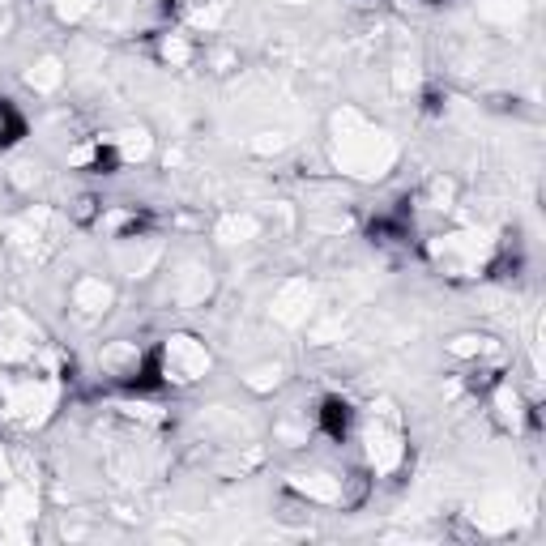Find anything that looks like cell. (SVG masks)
I'll use <instances>...</instances> for the list:
<instances>
[{
	"label": "cell",
	"mask_w": 546,
	"mask_h": 546,
	"mask_svg": "<svg viewBox=\"0 0 546 546\" xmlns=\"http://www.w3.org/2000/svg\"><path fill=\"white\" fill-rule=\"evenodd\" d=\"M333 163L346 175H359V180H380L397 163V146L363 111L342 107L333 116Z\"/></svg>",
	"instance_id": "obj_1"
},
{
	"label": "cell",
	"mask_w": 546,
	"mask_h": 546,
	"mask_svg": "<svg viewBox=\"0 0 546 546\" xmlns=\"http://www.w3.org/2000/svg\"><path fill=\"white\" fill-rule=\"evenodd\" d=\"M363 444H367V461L372 470L389 474L406 461V431H401V419L393 406H372L363 419Z\"/></svg>",
	"instance_id": "obj_2"
},
{
	"label": "cell",
	"mask_w": 546,
	"mask_h": 546,
	"mask_svg": "<svg viewBox=\"0 0 546 546\" xmlns=\"http://www.w3.org/2000/svg\"><path fill=\"white\" fill-rule=\"evenodd\" d=\"M210 372V350L188 333H175L163 342V376L167 384H197Z\"/></svg>",
	"instance_id": "obj_3"
},
{
	"label": "cell",
	"mask_w": 546,
	"mask_h": 546,
	"mask_svg": "<svg viewBox=\"0 0 546 546\" xmlns=\"http://www.w3.org/2000/svg\"><path fill=\"white\" fill-rule=\"evenodd\" d=\"M436 261L453 273V278H465V273H478V265L487 261V244L483 235H440L436 239Z\"/></svg>",
	"instance_id": "obj_4"
},
{
	"label": "cell",
	"mask_w": 546,
	"mask_h": 546,
	"mask_svg": "<svg viewBox=\"0 0 546 546\" xmlns=\"http://www.w3.org/2000/svg\"><path fill=\"white\" fill-rule=\"evenodd\" d=\"M312 303H316V286L308 278H295L273 299V316H278L282 325H303V320L312 316Z\"/></svg>",
	"instance_id": "obj_5"
},
{
	"label": "cell",
	"mask_w": 546,
	"mask_h": 546,
	"mask_svg": "<svg viewBox=\"0 0 546 546\" xmlns=\"http://www.w3.org/2000/svg\"><path fill=\"white\" fill-rule=\"evenodd\" d=\"M69 299H73V308L82 312V316H103L111 308V299H116V291H111L107 278H94V273H86V278L73 282Z\"/></svg>",
	"instance_id": "obj_6"
},
{
	"label": "cell",
	"mask_w": 546,
	"mask_h": 546,
	"mask_svg": "<svg viewBox=\"0 0 546 546\" xmlns=\"http://www.w3.org/2000/svg\"><path fill=\"white\" fill-rule=\"evenodd\" d=\"M205 295H210V273H205L201 265H184L180 273H175V286H171V299L175 303L192 308V303H201Z\"/></svg>",
	"instance_id": "obj_7"
},
{
	"label": "cell",
	"mask_w": 546,
	"mask_h": 546,
	"mask_svg": "<svg viewBox=\"0 0 546 546\" xmlns=\"http://www.w3.org/2000/svg\"><path fill=\"white\" fill-rule=\"evenodd\" d=\"M261 235V218L256 214H227L218 227V239L222 244H248V239Z\"/></svg>",
	"instance_id": "obj_8"
},
{
	"label": "cell",
	"mask_w": 546,
	"mask_h": 546,
	"mask_svg": "<svg viewBox=\"0 0 546 546\" xmlns=\"http://www.w3.org/2000/svg\"><path fill=\"white\" fill-rule=\"evenodd\" d=\"M60 82H64V64H60L56 56L35 60V64H30V73H26V86L39 90V94H52Z\"/></svg>",
	"instance_id": "obj_9"
},
{
	"label": "cell",
	"mask_w": 546,
	"mask_h": 546,
	"mask_svg": "<svg viewBox=\"0 0 546 546\" xmlns=\"http://www.w3.org/2000/svg\"><path fill=\"white\" fill-rule=\"evenodd\" d=\"M525 0H478V13L487 22H500V26H512L517 18H525Z\"/></svg>",
	"instance_id": "obj_10"
},
{
	"label": "cell",
	"mask_w": 546,
	"mask_h": 546,
	"mask_svg": "<svg viewBox=\"0 0 546 546\" xmlns=\"http://www.w3.org/2000/svg\"><path fill=\"white\" fill-rule=\"evenodd\" d=\"M453 197H457V184L448 180V175H431L419 201L427 205V210H453Z\"/></svg>",
	"instance_id": "obj_11"
},
{
	"label": "cell",
	"mask_w": 546,
	"mask_h": 546,
	"mask_svg": "<svg viewBox=\"0 0 546 546\" xmlns=\"http://www.w3.org/2000/svg\"><path fill=\"white\" fill-rule=\"evenodd\" d=\"M487 350H495V342L483 337V333H461V337L448 342V355H457V359H483Z\"/></svg>",
	"instance_id": "obj_12"
},
{
	"label": "cell",
	"mask_w": 546,
	"mask_h": 546,
	"mask_svg": "<svg viewBox=\"0 0 546 546\" xmlns=\"http://www.w3.org/2000/svg\"><path fill=\"white\" fill-rule=\"evenodd\" d=\"M158 56H163L167 64H188L192 60V43L184 35H167L163 47H158Z\"/></svg>",
	"instance_id": "obj_13"
},
{
	"label": "cell",
	"mask_w": 546,
	"mask_h": 546,
	"mask_svg": "<svg viewBox=\"0 0 546 546\" xmlns=\"http://www.w3.org/2000/svg\"><path fill=\"white\" fill-rule=\"evenodd\" d=\"M52 5H56V13L64 22H82L86 13L94 9V0H52Z\"/></svg>",
	"instance_id": "obj_14"
},
{
	"label": "cell",
	"mask_w": 546,
	"mask_h": 546,
	"mask_svg": "<svg viewBox=\"0 0 546 546\" xmlns=\"http://www.w3.org/2000/svg\"><path fill=\"white\" fill-rule=\"evenodd\" d=\"M0 474H5V453H0Z\"/></svg>",
	"instance_id": "obj_15"
}]
</instances>
